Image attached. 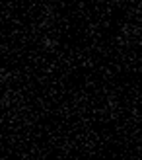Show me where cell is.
Instances as JSON below:
<instances>
[{
    "mask_svg": "<svg viewBox=\"0 0 142 160\" xmlns=\"http://www.w3.org/2000/svg\"><path fill=\"white\" fill-rule=\"evenodd\" d=\"M117 2H123V0H117Z\"/></svg>",
    "mask_w": 142,
    "mask_h": 160,
    "instance_id": "obj_1",
    "label": "cell"
}]
</instances>
